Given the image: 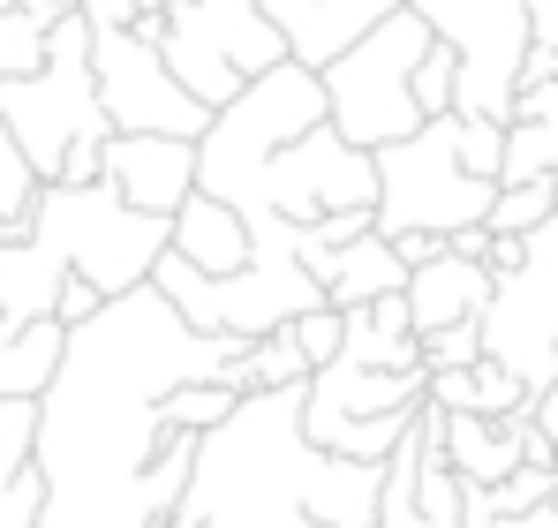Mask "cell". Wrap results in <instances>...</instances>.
Instances as JSON below:
<instances>
[{
	"label": "cell",
	"mask_w": 558,
	"mask_h": 528,
	"mask_svg": "<svg viewBox=\"0 0 558 528\" xmlns=\"http://www.w3.org/2000/svg\"><path fill=\"white\" fill-rule=\"evenodd\" d=\"M558 175V121H506V152H498V189H529Z\"/></svg>",
	"instance_id": "ac0fdd59"
},
{
	"label": "cell",
	"mask_w": 558,
	"mask_h": 528,
	"mask_svg": "<svg viewBox=\"0 0 558 528\" xmlns=\"http://www.w3.org/2000/svg\"><path fill=\"white\" fill-rule=\"evenodd\" d=\"M69 333L53 317H31V325H0V400H46L53 370H61Z\"/></svg>",
	"instance_id": "9a60e30c"
},
{
	"label": "cell",
	"mask_w": 558,
	"mask_h": 528,
	"mask_svg": "<svg viewBox=\"0 0 558 528\" xmlns=\"http://www.w3.org/2000/svg\"><path fill=\"white\" fill-rule=\"evenodd\" d=\"M453 152H461V175L468 181H490V189H498V152H506V129H490V121H461V113H453Z\"/></svg>",
	"instance_id": "603a6c76"
},
{
	"label": "cell",
	"mask_w": 558,
	"mask_h": 528,
	"mask_svg": "<svg viewBox=\"0 0 558 528\" xmlns=\"http://www.w3.org/2000/svg\"><path fill=\"white\" fill-rule=\"evenodd\" d=\"M98 181H106L129 212L174 219L189 204V189H196V144H182V136H106Z\"/></svg>",
	"instance_id": "8fae6325"
},
{
	"label": "cell",
	"mask_w": 558,
	"mask_h": 528,
	"mask_svg": "<svg viewBox=\"0 0 558 528\" xmlns=\"http://www.w3.org/2000/svg\"><path fill=\"white\" fill-rule=\"evenodd\" d=\"M76 15L92 31H144V23L167 15V0H76Z\"/></svg>",
	"instance_id": "83f0119b"
},
{
	"label": "cell",
	"mask_w": 558,
	"mask_h": 528,
	"mask_svg": "<svg viewBox=\"0 0 558 528\" xmlns=\"http://www.w3.org/2000/svg\"><path fill=\"white\" fill-rule=\"evenodd\" d=\"M400 302H408V333H415V340L453 333V325H475V317H483V302H490V272L468 264V257H430V264L408 272Z\"/></svg>",
	"instance_id": "7c38bea8"
},
{
	"label": "cell",
	"mask_w": 558,
	"mask_h": 528,
	"mask_svg": "<svg viewBox=\"0 0 558 528\" xmlns=\"http://www.w3.org/2000/svg\"><path fill=\"white\" fill-rule=\"evenodd\" d=\"M415 0H257V15L279 31V46H287V61L294 69H332L355 38H371L377 23H392V15H408Z\"/></svg>",
	"instance_id": "30bf717a"
},
{
	"label": "cell",
	"mask_w": 558,
	"mask_h": 528,
	"mask_svg": "<svg viewBox=\"0 0 558 528\" xmlns=\"http://www.w3.org/2000/svg\"><path fill=\"white\" fill-rule=\"evenodd\" d=\"M38 506H46L38 468H0V528H38Z\"/></svg>",
	"instance_id": "d4e9b609"
},
{
	"label": "cell",
	"mask_w": 558,
	"mask_h": 528,
	"mask_svg": "<svg viewBox=\"0 0 558 528\" xmlns=\"http://www.w3.org/2000/svg\"><path fill=\"white\" fill-rule=\"evenodd\" d=\"M423 400H430V370H371L355 355H332L302 385V445L385 468V453L415 431Z\"/></svg>",
	"instance_id": "8992f818"
},
{
	"label": "cell",
	"mask_w": 558,
	"mask_h": 528,
	"mask_svg": "<svg viewBox=\"0 0 558 528\" xmlns=\"http://www.w3.org/2000/svg\"><path fill=\"white\" fill-rule=\"evenodd\" d=\"M529 46H544L558 61V0H529Z\"/></svg>",
	"instance_id": "f1b7e54d"
},
{
	"label": "cell",
	"mask_w": 558,
	"mask_h": 528,
	"mask_svg": "<svg viewBox=\"0 0 558 528\" xmlns=\"http://www.w3.org/2000/svg\"><path fill=\"white\" fill-rule=\"evenodd\" d=\"M69 8H8L0 15V84H31L46 69V46H53V23Z\"/></svg>",
	"instance_id": "e0dca14e"
},
{
	"label": "cell",
	"mask_w": 558,
	"mask_h": 528,
	"mask_svg": "<svg viewBox=\"0 0 558 528\" xmlns=\"http://www.w3.org/2000/svg\"><path fill=\"white\" fill-rule=\"evenodd\" d=\"M242 385H250V393H294V385H310V370H302L294 340H287V333H272V340H250Z\"/></svg>",
	"instance_id": "44dd1931"
},
{
	"label": "cell",
	"mask_w": 558,
	"mask_h": 528,
	"mask_svg": "<svg viewBox=\"0 0 558 528\" xmlns=\"http://www.w3.org/2000/svg\"><path fill=\"white\" fill-rule=\"evenodd\" d=\"M92 84H98V113H106L113 136H182V144H196L204 121H211L167 76V61H159V46L144 31H92Z\"/></svg>",
	"instance_id": "9c48e42d"
},
{
	"label": "cell",
	"mask_w": 558,
	"mask_h": 528,
	"mask_svg": "<svg viewBox=\"0 0 558 528\" xmlns=\"http://www.w3.org/2000/svg\"><path fill=\"white\" fill-rule=\"evenodd\" d=\"M430 408L438 416H483V423H513V416H529L536 400L498 370V362H468V370H446V377H430Z\"/></svg>",
	"instance_id": "2e32d148"
},
{
	"label": "cell",
	"mask_w": 558,
	"mask_h": 528,
	"mask_svg": "<svg viewBox=\"0 0 558 528\" xmlns=\"http://www.w3.org/2000/svg\"><path fill=\"white\" fill-rule=\"evenodd\" d=\"M423 355V370L430 377H446V370H468V362H483V333L475 325H453V333H430V340H415Z\"/></svg>",
	"instance_id": "484cf974"
},
{
	"label": "cell",
	"mask_w": 558,
	"mask_h": 528,
	"mask_svg": "<svg viewBox=\"0 0 558 528\" xmlns=\"http://www.w3.org/2000/svg\"><path fill=\"white\" fill-rule=\"evenodd\" d=\"M453 84H461V61H453V46L430 38V53L415 61V84H408L415 113H423V121H446V113H453Z\"/></svg>",
	"instance_id": "7402d4cb"
},
{
	"label": "cell",
	"mask_w": 558,
	"mask_h": 528,
	"mask_svg": "<svg viewBox=\"0 0 558 528\" xmlns=\"http://www.w3.org/2000/svg\"><path fill=\"white\" fill-rule=\"evenodd\" d=\"M242 340H204L136 287L69 333L61 370L38 400L31 468L46 483L38 528H159L182 499L196 439L167 431V393L182 385H242Z\"/></svg>",
	"instance_id": "6da1fadb"
},
{
	"label": "cell",
	"mask_w": 558,
	"mask_h": 528,
	"mask_svg": "<svg viewBox=\"0 0 558 528\" xmlns=\"http://www.w3.org/2000/svg\"><path fill=\"white\" fill-rule=\"evenodd\" d=\"M167 257H182L189 272H204V279H234V272L250 264V227H242L219 196L189 189V204L167 219Z\"/></svg>",
	"instance_id": "4fadbf2b"
},
{
	"label": "cell",
	"mask_w": 558,
	"mask_h": 528,
	"mask_svg": "<svg viewBox=\"0 0 558 528\" xmlns=\"http://www.w3.org/2000/svg\"><path fill=\"white\" fill-rule=\"evenodd\" d=\"M31 204H38V175L23 167V152H15L8 129H0V250L31 227Z\"/></svg>",
	"instance_id": "ffe728a7"
},
{
	"label": "cell",
	"mask_w": 558,
	"mask_h": 528,
	"mask_svg": "<svg viewBox=\"0 0 558 528\" xmlns=\"http://www.w3.org/2000/svg\"><path fill=\"white\" fill-rule=\"evenodd\" d=\"M287 340H294V355H302V370L317 377V370L340 355V310H310V317H294Z\"/></svg>",
	"instance_id": "cb8c5ba5"
},
{
	"label": "cell",
	"mask_w": 558,
	"mask_h": 528,
	"mask_svg": "<svg viewBox=\"0 0 558 528\" xmlns=\"http://www.w3.org/2000/svg\"><path fill=\"white\" fill-rule=\"evenodd\" d=\"M167 257V219L129 212L106 181L84 189H38L31 227L0 250V325L53 317L61 287L84 279L106 302L151 287V264Z\"/></svg>",
	"instance_id": "7a4b0ae2"
},
{
	"label": "cell",
	"mask_w": 558,
	"mask_h": 528,
	"mask_svg": "<svg viewBox=\"0 0 558 528\" xmlns=\"http://www.w3.org/2000/svg\"><path fill=\"white\" fill-rule=\"evenodd\" d=\"M371 175H377V212L371 227L385 242L400 235H430V242H453L461 227H483L490 219V181H468L461 175V152H453V113L446 121H423L408 144H385L371 152Z\"/></svg>",
	"instance_id": "ba28073f"
},
{
	"label": "cell",
	"mask_w": 558,
	"mask_h": 528,
	"mask_svg": "<svg viewBox=\"0 0 558 528\" xmlns=\"http://www.w3.org/2000/svg\"><path fill=\"white\" fill-rule=\"evenodd\" d=\"M234 408H242V393H234V385H182V393H167V431L204 439V431H219Z\"/></svg>",
	"instance_id": "d6986e66"
},
{
	"label": "cell",
	"mask_w": 558,
	"mask_h": 528,
	"mask_svg": "<svg viewBox=\"0 0 558 528\" xmlns=\"http://www.w3.org/2000/svg\"><path fill=\"white\" fill-rule=\"evenodd\" d=\"M317 468L325 453L302 445V385L242 393V408L196 439V468L167 528H317L310 521Z\"/></svg>",
	"instance_id": "3957f363"
},
{
	"label": "cell",
	"mask_w": 558,
	"mask_h": 528,
	"mask_svg": "<svg viewBox=\"0 0 558 528\" xmlns=\"http://www.w3.org/2000/svg\"><path fill=\"white\" fill-rule=\"evenodd\" d=\"M430 53V31H423V15L408 8V15H392V23H377L371 38H355L332 69H317V91H325V129L348 144V152H385V144H408L415 129H423V113H415V61Z\"/></svg>",
	"instance_id": "5b68a950"
},
{
	"label": "cell",
	"mask_w": 558,
	"mask_h": 528,
	"mask_svg": "<svg viewBox=\"0 0 558 528\" xmlns=\"http://www.w3.org/2000/svg\"><path fill=\"white\" fill-rule=\"evenodd\" d=\"M38 445V400H0V468H31Z\"/></svg>",
	"instance_id": "4316f807"
},
{
	"label": "cell",
	"mask_w": 558,
	"mask_h": 528,
	"mask_svg": "<svg viewBox=\"0 0 558 528\" xmlns=\"http://www.w3.org/2000/svg\"><path fill=\"white\" fill-rule=\"evenodd\" d=\"M551 468H558V460H551Z\"/></svg>",
	"instance_id": "4dcf8cb0"
},
{
	"label": "cell",
	"mask_w": 558,
	"mask_h": 528,
	"mask_svg": "<svg viewBox=\"0 0 558 528\" xmlns=\"http://www.w3.org/2000/svg\"><path fill=\"white\" fill-rule=\"evenodd\" d=\"M151 46H159L167 76L204 113H219L227 98H242L265 69L287 61V46H279L272 23L257 15V0H167Z\"/></svg>",
	"instance_id": "52a82bcc"
},
{
	"label": "cell",
	"mask_w": 558,
	"mask_h": 528,
	"mask_svg": "<svg viewBox=\"0 0 558 528\" xmlns=\"http://www.w3.org/2000/svg\"><path fill=\"white\" fill-rule=\"evenodd\" d=\"M53 8H76V0H53Z\"/></svg>",
	"instance_id": "f546056e"
},
{
	"label": "cell",
	"mask_w": 558,
	"mask_h": 528,
	"mask_svg": "<svg viewBox=\"0 0 558 528\" xmlns=\"http://www.w3.org/2000/svg\"><path fill=\"white\" fill-rule=\"evenodd\" d=\"M0 129L23 152V167L38 175V189H84L98 181V152H106V113H98L92 84V23L69 8L53 23L46 69L31 84H0Z\"/></svg>",
	"instance_id": "277c9868"
},
{
	"label": "cell",
	"mask_w": 558,
	"mask_h": 528,
	"mask_svg": "<svg viewBox=\"0 0 558 528\" xmlns=\"http://www.w3.org/2000/svg\"><path fill=\"white\" fill-rule=\"evenodd\" d=\"M317 287H325V310H363V302H385V295H400L408 287V272L392 257V242L385 235H363V242H348L340 257L317 272Z\"/></svg>",
	"instance_id": "5bb4252c"
}]
</instances>
